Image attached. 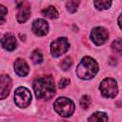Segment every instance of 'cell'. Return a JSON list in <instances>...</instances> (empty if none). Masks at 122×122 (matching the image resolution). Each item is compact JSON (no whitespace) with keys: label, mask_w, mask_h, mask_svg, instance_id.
Segmentation results:
<instances>
[{"label":"cell","mask_w":122,"mask_h":122,"mask_svg":"<svg viewBox=\"0 0 122 122\" xmlns=\"http://www.w3.org/2000/svg\"><path fill=\"white\" fill-rule=\"evenodd\" d=\"M33 90L39 99H51L55 94V86L53 78L51 75H43L37 77L33 82Z\"/></svg>","instance_id":"6da1fadb"},{"label":"cell","mask_w":122,"mask_h":122,"mask_svg":"<svg viewBox=\"0 0 122 122\" xmlns=\"http://www.w3.org/2000/svg\"><path fill=\"white\" fill-rule=\"evenodd\" d=\"M98 70L99 67L97 62L90 56H85L76 68V74L81 79L89 80L98 72Z\"/></svg>","instance_id":"7a4b0ae2"},{"label":"cell","mask_w":122,"mask_h":122,"mask_svg":"<svg viewBox=\"0 0 122 122\" xmlns=\"http://www.w3.org/2000/svg\"><path fill=\"white\" fill-rule=\"evenodd\" d=\"M54 111L63 117H69L71 116L74 112V103L66 97H59L55 100L53 104Z\"/></svg>","instance_id":"3957f363"},{"label":"cell","mask_w":122,"mask_h":122,"mask_svg":"<svg viewBox=\"0 0 122 122\" xmlns=\"http://www.w3.org/2000/svg\"><path fill=\"white\" fill-rule=\"evenodd\" d=\"M99 90L101 92V94L106 98H113L118 93L117 83L111 77H107L102 80L99 86Z\"/></svg>","instance_id":"277c9868"},{"label":"cell","mask_w":122,"mask_h":122,"mask_svg":"<svg viewBox=\"0 0 122 122\" xmlns=\"http://www.w3.org/2000/svg\"><path fill=\"white\" fill-rule=\"evenodd\" d=\"M14 102L20 108L28 107L31 102L30 92L25 87H19L14 92Z\"/></svg>","instance_id":"5b68a950"},{"label":"cell","mask_w":122,"mask_h":122,"mask_svg":"<svg viewBox=\"0 0 122 122\" xmlns=\"http://www.w3.org/2000/svg\"><path fill=\"white\" fill-rule=\"evenodd\" d=\"M70 48V43L66 37H59L51 44V51L52 56L58 57L64 54Z\"/></svg>","instance_id":"8992f818"},{"label":"cell","mask_w":122,"mask_h":122,"mask_svg":"<svg viewBox=\"0 0 122 122\" xmlns=\"http://www.w3.org/2000/svg\"><path fill=\"white\" fill-rule=\"evenodd\" d=\"M91 39L96 46H100V45H102L108 41L109 32L103 27L93 28L91 31Z\"/></svg>","instance_id":"52a82bcc"},{"label":"cell","mask_w":122,"mask_h":122,"mask_svg":"<svg viewBox=\"0 0 122 122\" xmlns=\"http://www.w3.org/2000/svg\"><path fill=\"white\" fill-rule=\"evenodd\" d=\"M32 31L37 36H44L49 32V24L44 19H36L32 23Z\"/></svg>","instance_id":"ba28073f"},{"label":"cell","mask_w":122,"mask_h":122,"mask_svg":"<svg viewBox=\"0 0 122 122\" xmlns=\"http://www.w3.org/2000/svg\"><path fill=\"white\" fill-rule=\"evenodd\" d=\"M11 89V79L9 75H1L0 77V97L1 99H5Z\"/></svg>","instance_id":"9c48e42d"},{"label":"cell","mask_w":122,"mask_h":122,"mask_svg":"<svg viewBox=\"0 0 122 122\" xmlns=\"http://www.w3.org/2000/svg\"><path fill=\"white\" fill-rule=\"evenodd\" d=\"M1 44H2V47L7 50V51H13L16 49L17 47V41H16V38L14 35H12L11 33H6L3 37H2V40H1Z\"/></svg>","instance_id":"30bf717a"},{"label":"cell","mask_w":122,"mask_h":122,"mask_svg":"<svg viewBox=\"0 0 122 122\" xmlns=\"http://www.w3.org/2000/svg\"><path fill=\"white\" fill-rule=\"evenodd\" d=\"M14 71L18 76H26L29 73V66L27 62L22 58H17L13 64Z\"/></svg>","instance_id":"8fae6325"},{"label":"cell","mask_w":122,"mask_h":122,"mask_svg":"<svg viewBox=\"0 0 122 122\" xmlns=\"http://www.w3.org/2000/svg\"><path fill=\"white\" fill-rule=\"evenodd\" d=\"M18 9L19 10L17 13V21L19 23H25L30 16V8L22 2L21 6H19Z\"/></svg>","instance_id":"7c38bea8"},{"label":"cell","mask_w":122,"mask_h":122,"mask_svg":"<svg viewBox=\"0 0 122 122\" xmlns=\"http://www.w3.org/2000/svg\"><path fill=\"white\" fill-rule=\"evenodd\" d=\"M88 122H108V116L102 112H96L89 117Z\"/></svg>","instance_id":"4fadbf2b"},{"label":"cell","mask_w":122,"mask_h":122,"mask_svg":"<svg viewBox=\"0 0 122 122\" xmlns=\"http://www.w3.org/2000/svg\"><path fill=\"white\" fill-rule=\"evenodd\" d=\"M41 13L43 16L50 18V19H54V18L58 17V11L56 10V9L53 6H49L48 8L42 10Z\"/></svg>","instance_id":"5bb4252c"},{"label":"cell","mask_w":122,"mask_h":122,"mask_svg":"<svg viewBox=\"0 0 122 122\" xmlns=\"http://www.w3.org/2000/svg\"><path fill=\"white\" fill-rule=\"evenodd\" d=\"M112 51L117 55H122V38L115 39L112 44Z\"/></svg>","instance_id":"9a60e30c"},{"label":"cell","mask_w":122,"mask_h":122,"mask_svg":"<svg viewBox=\"0 0 122 122\" xmlns=\"http://www.w3.org/2000/svg\"><path fill=\"white\" fill-rule=\"evenodd\" d=\"M30 59L34 64H40L43 61V53L40 50H34L30 54Z\"/></svg>","instance_id":"2e32d148"},{"label":"cell","mask_w":122,"mask_h":122,"mask_svg":"<svg viewBox=\"0 0 122 122\" xmlns=\"http://www.w3.org/2000/svg\"><path fill=\"white\" fill-rule=\"evenodd\" d=\"M95 8L97 10H107L112 6V1H107V0H99V1H94L93 2Z\"/></svg>","instance_id":"e0dca14e"},{"label":"cell","mask_w":122,"mask_h":122,"mask_svg":"<svg viewBox=\"0 0 122 122\" xmlns=\"http://www.w3.org/2000/svg\"><path fill=\"white\" fill-rule=\"evenodd\" d=\"M71 65H72V59H71V57H70V56L65 57V58L61 61V63L59 64L60 68H61L63 71H68V70L71 68Z\"/></svg>","instance_id":"ac0fdd59"},{"label":"cell","mask_w":122,"mask_h":122,"mask_svg":"<svg viewBox=\"0 0 122 122\" xmlns=\"http://www.w3.org/2000/svg\"><path fill=\"white\" fill-rule=\"evenodd\" d=\"M79 3H80L79 1H68V2L66 3L67 10H68L70 12H71V13L75 12L76 10H77V8H78Z\"/></svg>","instance_id":"d6986e66"},{"label":"cell","mask_w":122,"mask_h":122,"mask_svg":"<svg viewBox=\"0 0 122 122\" xmlns=\"http://www.w3.org/2000/svg\"><path fill=\"white\" fill-rule=\"evenodd\" d=\"M91 102H92L91 97H90L89 95H84V96H82L81 99H80V106H81L83 109L87 110V109L90 107Z\"/></svg>","instance_id":"ffe728a7"},{"label":"cell","mask_w":122,"mask_h":122,"mask_svg":"<svg viewBox=\"0 0 122 122\" xmlns=\"http://www.w3.org/2000/svg\"><path fill=\"white\" fill-rule=\"evenodd\" d=\"M0 10H1V19H0V22H1V24H3L4 21H5V17H6V14H7L8 10H7V9L3 5L0 6Z\"/></svg>","instance_id":"44dd1931"},{"label":"cell","mask_w":122,"mask_h":122,"mask_svg":"<svg viewBox=\"0 0 122 122\" xmlns=\"http://www.w3.org/2000/svg\"><path fill=\"white\" fill-rule=\"evenodd\" d=\"M69 84H70V79H68V78H61V80L59 81L58 87H59L60 89H64V88L67 87Z\"/></svg>","instance_id":"7402d4cb"},{"label":"cell","mask_w":122,"mask_h":122,"mask_svg":"<svg viewBox=\"0 0 122 122\" xmlns=\"http://www.w3.org/2000/svg\"><path fill=\"white\" fill-rule=\"evenodd\" d=\"M117 23H118V26L120 27V29L122 30V13L118 16V19H117Z\"/></svg>","instance_id":"603a6c76"}]
</instances>
